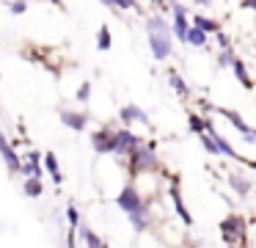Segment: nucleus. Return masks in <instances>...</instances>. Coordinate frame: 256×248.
I'll use <instances>...</instances> for the list:
<instances>
[{
  "instance_id": "obj_1",
  "label": "nucleus",
  "mask_w": 256,
  "mask_h": 248,
  "mask_svg": "<svg viewBox=\"0 0 256 248\" xmlns=\"http://www.w3.org/2000/svg\"><path fill=\"white\" fill-rule=\"evenodd\" d=\"M146 31H149V47H152V55L157 61H166L171 55V31H168L166 20L162 17H149L146 20Z\"/></svg>"
},
{
  "instance_id": "obj_2",
  "label": "nucleus",
  "mask_w": 256,
  "mask_h": 248,
  "mask_svg": "<svg viewBox=\"0 0 256 248\" xmlns=\"http://www.w3.org/2000/svg\"><path fill=\"white\" fill-rule=\"evenodd\" d=\"M245 218L242 215H226L220 220V237L226 240V245H234V242H242L245 240Z\"/></svg>"
},
{
  "instance_id": "obj_3",
  "label": "nucleus",
  "mask_w": 256,
  "mask_h": 248,
  "mask_svg": "<svg viewBox=\"0 0 256 248\" xmlns=\"http://www.w3.org/2000/svg\"><path fill=\"white\" fill-rule=\"evenodd\" d=\"M157 157H154V149L152 146H140L130 154V171L132 174H140V171H154L157 168Z\"/></svg>"
},
{
  "instance_id": "obj_4",
  "label": "nucleus",
  "mask_w": 256,
  "mask_h": 248,
  "mask_svg": "<svg viewBox=\"0 0 256 248\" xmlns=\"http://www.w3.org/2000/svg\"><path fill=\"white\" fill-rule=\"evenodd\" d=\"M116 204L127 215H132V212H138L140 207H146V201L140 198V193H138V187H135V185H124V190L116 196Z\"/></svg>"
},
{
  "instance_id": "obj_5",
  "label": "nucleus",
  "mask_w": 256,
  "mask_h": 248,
  "mask_svg": "<svg viewBox=\"0 0 256 248\" xmlns=\"http://www.w3.org/2000/svg\"><path fill=\"white\" fill-rule=\"evenodd\" d=\"M144 143H140L138 135H132L130 130H118L113 132V154H132L135 149H140Z\"/></svg>"
},
{
  "instance_id": "obj_6",
  "label": "nucleus",
  "mask_w": 256,
  "mask_h": 248,
  "mask_svg": "<svg viewBox=\"0 0 256 248\" xmlns=\"http://www.w3.org/2000/svg\"><path fill=\"white\" fill-rule=\"evenodd\" d=\"M220 113L226 116V119L232 121V124L237 127L240 132H242V138H245V141L256 143V130H254V127H248V124H245V121H242V116H240L237 110H226V108H220Z\"/></svg>"
},
{
  "instance_id": "obj_7",
  "label": "nucleus",
  "mask_w": 256,
  "mask_h": 248,
  "mask_svg": "<svg viewBox=\"0 0 256 248\" xmlns=\"http://www.w3.org/2000/svg\"><path fill=\"white\" fill-rule=\"evenodd\" d=\"M188 33H190V25H188V17H184V9L179 3H174V36L188 42Z\"/></svg>"
},
{
  "instance_id": "obj_8",
  "label": "nucleus",
  "mask_w": 256,
  "mask_h": 248,
  "mask_svg": "<svg viewBox=\"0 0 256 248\" xmlns=\"http://www.w3.org/2000/svg\"><path fill=\"white\" fill-rule=\"evenodd\" d=\"M171 201H174V209H176V215L182 218V223H184V226H193V215L188 212V207H184L182 193H179V185H176V182L171 185Z\"/></svg>"
},
{
  "instance_id": "obj_9",
  "label": "nucleus",
  "mask_w": 256,
  "mask_h": 248,
  "mask_svg": "<svg viewBox=\"0 0 256 248\" xmlns=\"http://www.w3.org/2000/svg\"><path fill=\"white\" fill-rule=\"evenodd\" d=\"M91 143H94V149H96L100 154H110V152H113V132H108V130L94 132Z\"/></svg>"
},
{
  "instance_id": "obj_10",
  "label": "nucleus",
  "mask_w": 256,
  "mask_h": 248,
  "mask_svg": "<svg viewBox=\"0 0 256 248\" xmlns=\"http://www.w3.org/2000/svg\"><path fill=\"white\" fill-rule=\"evenodd\" d=\"M130 223H132V229H135V231H144L146 226L152 223V207H149V204H146V207H140L138 212L130 215Z\"/></svg>"
},
{
  "instance_id": "obj_11",
  "label": "nucleus",
  "mask_w": 256,
  "mask_h": 248,
  "mask_svg": "<svg viewBox=\"0 0 256 248\" xmlns=\"http://www.w3.org/2000/svg\"><path fill=\"white\" fill-rule=\"evenodd\" d=\"M0 154H3V160H6L8 171H20V168H22V163H20V157L14 154V149L8 146V141H6L3 135H0Z\"/></svg>"
},
{
  "instance_id": "obj_12",
  "label": "nucleus",
  "mask_w": 256,
  "mask_h": 248,
  "mask_svg": "<svg viewBox=\"0 0 256 248\" xmlns=\"http://www.w3.org/2000/svg\"><path fill=\"white\" fill-rule=\"evenodd\" d=\"M122 121H140V124H149V116H146L138 105H124L122 108Z\"/></svg>"
},
{
  "instance_id": "obj_13",
  "label": "nucleus",
  "mask_w": 256,
  "mask_h": 248,
  "mask_svg": "<svg viewBox=\"0 0 256 248\" xmlns=\"http://www.w3.org/2000/svg\"><path fill=\"white\" fill-rule=\"evenodd\" d=\"M61 121H64V124H66V127H72V130H86V124H88V119H86V116L83 113H72V110H64V113H61Z\"/></svg>"
},
{
  "instance_id": "obj_14",
  "label": "nucleus",
  "mask_w": 256,
  "mask_h": 248,
  "mask_svg": "<svg viewBox=\"0 0 256 248\" xmlns=\"http://www.w3.org/2000/svg\"><path fill=\"white\" fill-rule=\"evenodd\" d=\"M168 80H171L174 91H176L182 99H184V97H190V88H188V83H184L182 77H179V72H176V69H171V72H168Z\"/></svg>"
},
{
  "instance_id": "obj_15",
  "label": "nucleus",
  "mask_w": 256,
  "mask_h": 248,
  "mask_svg": "<svg viewBox=\"0 0 256 248\" xmlns=\"http://www.w3.org/2000/svg\"><path fill=\"white\" fill-rule=\"evenodd\" d=\"M228 185H232L240 196H248L250 193V179H245V176H240V174H228Z\"/></svg>"
},
{
  "instance_id": "obj_16",
  "label": "nucleus",
  "mask_w": 256,
  "mask_h": 248,
  "mask_svg": "<svg viewBox=\"0 0 256 248\" xmlns=\"http://www.w3.org/2000/svg\"><path fill=\"white\" fill-rule=\"evenodd\" d=\"M44 165H47V171L52 174V179H56L58 185H61L64 176H61V168H58V160H56V154H52V152H47V154H44Z\"/></svg>"
},
{
  "instance_id": "obj_17",
  "label": "nucleus",
  "mask_w": 256,
  "mask_h": 248,
  "mask_svg": "<svg viewBox=\"0 0 256 248\" xmlns=\"http://www.w3.org/2000/svg\"><path fill=\"white\" fill-rule=\"evenodd\" d=\"M193 25H196V28H201L204 33H220V25H218L215 20H206V17H201V14L193 20Z\"/></svg>"
},
{
  "instance_id": "obj_18",
  "label": "nucleus",
  "mask_w": 256,
  "mask_h": 248,
  "mask_svg": "<svg viewBox=\"0 0 256 248\" xmlns=\"http://www.w3.org/2000/svg\"><path fill=\"white\" fill-rule=\"evenodd\" d=\"M232 69H234V77L240 80V86L250 88V77H248V72H245V64H242V61H237V58H234Z\"/></svg>"
},
{
  "instance_id": "obj_19",
  "label": "nucleus",
  "mask_w": 256,
  "mask_h": 248,
  "mask_svg": "<svg viewBox=\"0 0 256 248\" xmlns=\"http://www.w3.org/2000/svg\"><path fill=\"white\" fill-rule=\"evenodd\" d=\"M188 42L190 44H193V47H204V44H206V33L204 31H201V28H190V33H188Z\"/></svg>"
},
{
  "instance_id": "obj_20",
  "label": "nucleus",
  "mask_w": 256,
  "mask_h": 248,
  "mask_svg": "<svg viewBox=\"0 0 256 248\" xmlns=\"http://www.w3.org/2000/svg\"><path fill=\"white\" fill-rule=\"evenodd\" d=\"M28 160H30V163L25 165V174H30V176H42V168H39V160H44V157H42L39 152H34V154H30Z\"/></svg>"
},
{
  "instance_id": "obj_21",
  "label": "nucleus",
  "mask_w": 256,
  "mask_h": 248,
  "mask_svg": "<svg viewBox=\"0 0 256 248\" xmlns=\"http://www.w3.org/2000/svg\"><path fill=\"white\" fill-rule=\"evenodd\" d=\"M188 124H190V130H193V132H198V135L206 130V119H201V116H196V113H190Z\"/></svg>"
},
{
  "instance_id": "obj_22",
  "label": "nucleus",
  "mask_w": 256,
  "mask_h": 248,
  "mask_svg": "<svg viewBox=\"0 0 256 248\" xmlns=\"http://www.w3.org/2000/svg\"><path fill=\"white\" fill-rule=\"evenodd\" d=\"M25 193H28V196H42V182H39V176H30V179L25 182Z\"/></svg>"
},
{
  "instance_id": "obj_23",
  "label": "nucleus",
  "mask_w": 256,
  "mask_h": 248,
  "mask_svg": "<svg viewBox=\"0 0 256 248\" xmlns=\"http://www.w3.org/2000/svg\"><path fill=\"white\" fill-rule=\"evenodd\" d=\"M96 47L100 50H110V31L108 28H102L100 36H96Z\"/></svg>"
},
{
  "instance_id": "obj_24",
  "label": "nucleus",
  "mask_w": 256,
  "mask_h": 248,
  "mask_svg": "<svg viewBox=\"0 0 256 248\" xmlns=\"http://www.w3.org/2000/svg\"><path fill=\"white\" fill-rule=\"evenodd\" d=\"M83 237H86V242H88V248H105V245H102V240L91 229H83Z\"/></svg>"
},
{
  "instance_id": "obj_25",
  "label": "nucleus",
  "mask_w": 256,
  "mask_h": 248,
  "mask_svg": "<svg viewBox=\"0 0 256 248\" xmlns=\"http://www.w3.org/2000/svg\"><path fill=\"white\" fill-rule=\"evenodd\" d=\"M113 9H135V0H110Z\"/></svg>"
},
{
  "instance_id": "obj_26",
  "label": "nucleus",
  "mask_w": 256,
  "mask_h": 248,
  "mask_svg": "<svg viewBox=\"0 0 256 248\" xmlns=\"http://www.w3.org/2000/svg\"><path fill=\"white\" fill-rule=\"evenodd\" d=\"M88 91H91V86H88V83H83V86H80V91H78L80 102H86V99H88Z\"/></svg>"
},
{
  "instance_id": "obj_27",
  "label": "nucleus",
  "mask_w": 256,
  "mask_h": 248,
  "mask_svg": "<svg viewBox=\"0 0 256 248\" xmlns=\"http://www.w3.org/2000/svg\"><path fill=\"white\" fill-rule=\"evenodd\" d=\"M66 218H69V223H72V231H74V226H78V209L69 207V209H66Z\"/></svg>"
},
{
  "instance_id": "obj_28",
  "label": "nucleus",
  "mask_w": 256,
  "mask_h": 248,
  "mask_svg": "<svg viewBox=\"0 0 256 248\" xmlns=\"http://www.w3.org/2000/svg\"><path fill=\"white\" fill-rule=\"evenodd\" d=\"M12 11H14V14H22V11H25V3H22V0H17V3L12 6Z\"/></svg>"
},
{
  "instance_id": "obj_29",
  "label": "nucleus",
  "mask_w": 256,
  "mask_h": 248,
  "mask_svg": "<svg viewBox=\"0 0 256 248\" xmlns=\"http://www.w3.org/2000/svg\"><path fill=\"white\" fill-rule=\"evenodd\" d=\"M242 6L245 9H256V0H242Z\"/></svg>"
},
{
  "instance_id": "obj_30",
  "label": "nucleus",
  "mask_w": 256,
  "mask_h": 248,
  "mask_svg": "<svg viewBox=\"0 0 256 248\" xmlns=\"http://www.w3.org/2000/svg\"><path fill=\"white\" fill-rule=\"evenodd\" d=\"M196 3H198V6H210V0H196Z\"/></svg>"
},
{
  "instance_id": "obj_31",
  "label": "nucleus",
  "mask_w": 256,
  "mask_h": 248,
  "mask_svg": "<svg viewBox=\"0 0 256 248\" xmlns=\"http://www.w3.org/2000/svg\"><path fill=\"white\" fill-rule=\"evenodd\" d=\"M193 248H196V245H193Z\"/></svg>"
}]
</instances>
